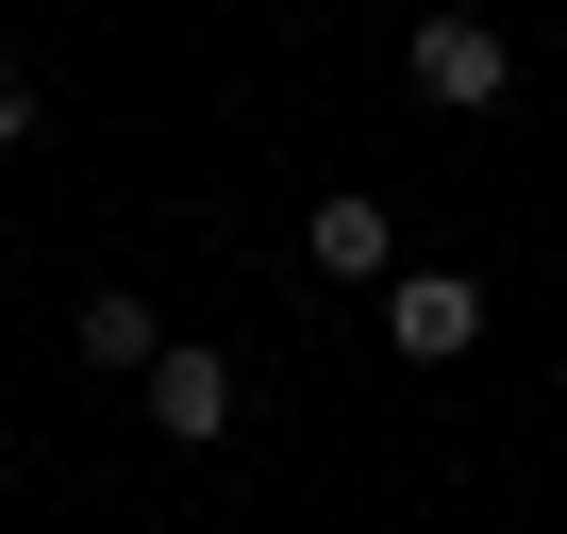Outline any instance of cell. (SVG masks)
<instances>
[{"mask_svg":"<svg viewBox=\"0 0 567 534\" xmlns=\"http://www.w3.org/2000/svg\"><path fill=\"white\" fill-rule=\"evenodd\" d=\"M0 151H34V68L0 51Z\"/></svg>","mask_w":567,"mask_h":534,"instance_id":"obj_6","label":"cell"},{"mask_svg":"<svg viewBox=\"0 0 567 534\" xmlns=\"http://www.w3.org/2000/svg\"><path fill=\"white\" fill-rule=\"evenodd\" d=\"M151 434H167V451H217V434H234V368H217V351H167V368H151Z\"/></svg>","mask_w":567,"mask_h":534,"instance_id":"obj_3","label":"cell"},{"mask_svg":"<svg viewBox=\"0 0 567 534\" xmlns=\"http://www.w3.org/2000/svg\"><path fill=\"white\" fill-rule=\"evenodd\" d=\"M301 267H334V285H368V267H401V234H384V201H368V184H334V201L301 217Z\"/></svg>","mask_w":567,"mask_h":534,"instance_id":"obj_4","label":"cell"},{"mask_svg":"<svg viewBox=\"0 0 567 534\" xmlns=\"http://www.w3.org/2000/svg\"><path fill=\"white\" fill-rule=\"evenodd\" d=\"M84 368H117V384H151V368H167V318H151L134 285H101V301H84Z\"/></svg>","mask_w":567,"mask_h":534,"instance_id":"obj_5","label":"cell"},{"mask_svg":"<svg viewBox=\"0 0 567 534\" xmlns=\"http://www.w3.org/2000/svg\"><path fill=\"white\" fill-rule=\"evenodd\" d=\"M401 68H417V101H451V117H484V101L517 84L501 18H417V34H401Z\"/></svg>","mask_w":567,"mask_h":534,"instance_id":"obj_1","label":"cell"},{"mask_svg":"<svg viewBox=\"0 0 567 534\" xmlns=\"http://www.w3.org/2000/svg\"><path fill=\"white\" fill-rule=\"evenodd\" d=\"M384 335H401V368H451V351H484V285H467V267H401Z\"/></svg>","mask_w":567,"mask_h":534,"instance_id":"obj_2","label":"cell"}]
</instances>
